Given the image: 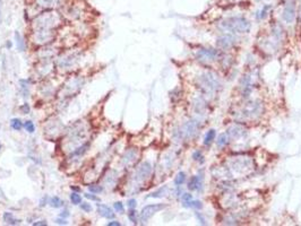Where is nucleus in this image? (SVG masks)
<instances>
[{"label":"nucleus","mask_w":301,"mask_h":226,"mask_svg":"<svg viewBox=\"0 0 301 226\" xmlns=\"http://www.w3.org/2000/svg\"><path fill=\"white\" fill-rule=\"evenodd\" d=\"M60 22V16L56 11H44L33 20L34 42L44 44L53 39V31Z\"/></svg>","instance_id":"nucleus-1"},{"label":"nucleus","mask_w":301,"mask_h":226,"mask_svg":"<svg viewBox=\"0 0 301 226\" xmlns=\"http://www.w3.org/2000/svg\"><path fill=\"white\" fill-rule=\"evenodd\" d=\"M221 27L226 32L238 33V34H246L252 30V23L247 18L240 16L229 17L221 23Z\"/></svg>","instance_id":"nucleus-2"},{"label":"nucleus","mask_w":301,"mask_h":226,"mask_svg":"<svg viewBox=\"0 0 301 226\" xmlns=\"http://www.w3.org/2000/svg\"><path fill=\"white\" fill-rule=\"evenodd\" d=\"M199 85H200V87H203L204 93H213L220 89L221 83L214 74L205 72L199 77Z\"/></svg>","instance_id":"nucleus-3"},{"label":"nucleus","mask_w":301,"mask_h":226,"mask_svg":"<svg viewBox=\"0 0 301 226\" xmlns=\"http://www.w3.org/2000/svg\"><path fill=\"white\" fill-rule=\"evenodd\" d=\"M263 112V104L260 101L254 100V101L246 102V104L242 106L240 114L243 119H255L261 114Z\"/></svg>","instance_id":"nucleus-4"},{"label":"nucleus","mask_w":301,"mask_h":226,"mask_svg":"<svg viewBox=\"0 0 301 226\" xmlns=\"http://www.w3.org/2000/svg\"><path fill=\"white\" fill-rule=\"evenodd\" d=\"M200 127L199 122L197 120H189V121L185 122L183 126L178 130V136L180 139H185V140H189L194 138L198 132V129Z\"/></svg>","instance_id":"nucleus-5"},{"label":"nucleus","mask_w":301,"mask_h":226,"mask_svg":"<svg viewBox=\"0 0 301 226\" xmlns=\"http://www.w3.org/2000/svg\"><path fill=\"white\" fill-rule=\"evenodd\" d=\"M297 0H288L282 10V19L286 24H293L297 17Z\"/></svg>","instance_id":"nucleus-6"},{"label":"nucleus","mask_w":301,"mask_h":226,"mask_svg":"<svg viewBox=\"0 0 301 226\" xmlns=\"http://www.w3.org/2000/svg\"><path fill=\"white\" fill-rule=\"evenodd\" d=\"M220 51L216 49H206V48H202L199 49L196 53V58L203 62H211L214 60L220 58Z\"/></svg>","instance_id":"nucleus-7"},{"label":"nucleus","mask_w":301,"mask_h":226,"mask_svg":"<svg viewBox=\"0 0 301 226\" xmlns=\"http://www.w3.org/2000/svg\"><path fill=\"white\" fill-rule=\"evenodd\" d=\"M164 208H166V205H162V203L147 205L140 211V220H142L143 223H146L153 215H155L156 213H159L160 210L164 209Z\"/></svg>","instance_id":"nucleus-8"},{"label":"nucleus","mask_w":301,"mask_h":226,"mask_svg":"<svg viewBox=\"0 0 301 226\" xmlns=\"http://www.w3.org/2000/svg\"><path fill=\"white\" fill-rule=\"evenodd\" d=\"M152 174V165L149 162H143L134 174V180L136 182H143Z\"/></svg>","instance_id":"nucleus-9"},{"label":"nucleus","mask_w":301,"mask_h":226,"mask_svg":"<svg viewBox=\"0 0 301 226\" xmlns=\"http://www.w3.org/2000/svg\"><path fill=\"white\" fill-rule=\"evenodd\" d=\"M235 40L231 34H224V35L220 36L216 41L218 49L223 50V51H229L230 49H232V46L234 45Z\"/></svg>","instance_id":"nucleus-10"},{"label":"nucleus","mask_w":301,"mask_h":226,"mask_svg":"<svg viewBox=\"0 0 301 226\" xmlns=\"http://www.w3.org/2000/svg\"><path fill=\"white\" fill-rule=\"evenodd\" d=\"M246 134H247L246 129L239 125L232 126L226 130V134L229 136V138H233V139H240V138L245 137Z\"/></svg>","instance_id":"nucleus-11"},{"label":"nucleus","mask_w":301,"mask_h":226,"mask_svg":"<svg viewBox=\"0 0 301 226\" xmlns=\"http://www.w3.org/2000/svg\"><path fill=\"white\" fill-rule=\"evenodd\" d=\"M138 156V151L135 148H129L128 151H126V153L123 154V158H121V163L125 166H128V165H131L134 162L136 161V158Z\"/></svg>","instance_id":"nucleus-12"},{"label":"nucleus","mask_w":301,"mask_h":226,"mask_svg":"<svg viewBox=\"0 0 301 226\" xmlns=\"http://www.w3.org/2000/svg\"><path fill=\"white\" fill-rule=\"evenodd\" d=\"M97 213L102 217L106 218V220H112L114 217L113 210L110 207L106 206V205H103V203H97Z\"/></svg>","instance_id":"nucleus-13"},{"label":"nucleus","mask_w":301,"mask_h":226,"mask_svg":"<svg viewBox=\"0 0 301 226\" xmlns=\"http://www.w3.org/2000/svg\"><path fill=\"white\" fill-rule=\"evenodd\" d=\"M203 187V180L199 175H194L188 182V189L189 190L196 191L200 190V188Z\"/></svg>","instance_id":"nucleus-14"},{"label":"nucleus","mask_w":301,"mask_h":226,"mask_svg":"<svg viewBox=\"0 0 301 226\" xmlns=\"http://www.w3.org/2000/svg\"><path fill=\"white\" fill-rule=\"evenodd\" d=\"M62 0H35V5L44 9H51L53 7L58 6Z\"/></svg>","instance_id":"nucleus-15"},{"label":"nucleus","mask_w":301,"mask_h":226,"mask_svg":"<svg viewBox=\"0 0 301 226\" xmlns=\"http://www.w3.org/2000/svg\"><path fill=\"white\" fill-rule=\"evenodd\" d=\"M215 136H216V131H215V129H209V130L206 132L204 141H203L204 146H207V147L211 146L213 141L215 140Z\"/></svg>","instance_id":"nucleus-16"},{"label":"nucleus","mask_w":301,"mask_h":226,"mask_svg":"<svg viewBox=\"0 0 301 226\" xmlns=\"http://www.w3.org/2000/svg\"><path fill=\"white\" fill-rule=\"evenodd\" d=\"M168 192H169V188L166 187V185H163L162 188H160L156 191L148 194L147 198H163V197H166L168 194Z\"/></svg>","instance_id":"nucleus-17"},{"label":"nucleus","mask_w":301,"mask_h":226,"mask_svg":"<svg viewBox=\"0 0 301 226\" xmlns=\"http://www.w3.org/2000/svg\"><path fill=\"white\" fill-rule=\"evenodd\" d=\"M15 43H16V48L19 52L25 51V42L19 32H15Z\"/></svg>","instance_id":"nucleus-18"},{"label":"nucleus","mask_w":301,"mask_h":226,"mask_svg":"<svg viewBox=\"0 0 301 226\" xmlns=\"http://www.w3.org/2000/svg\"><path fill=\"white\" fill-rule=\"evenodd\" d=\"M2 218H3V222L6 224H8V225H17V224H19L20 223V220H16L15 217H14V215L11 213H3V216H2Z\"/></svg>","instance_id":"nucleus-19"},{"label":"nucleus","mask_w":301,"mask_h":226,"mask_svg":"<svg viewBox=\"0 0 301 226\" xmlns=\"http://www.w3.org/2000/svg\"><path fill=\"white\" fill-rule=\"evenodd\" d=\"M229 136L226 134H221L220 136H218V138H217V140H216V144H217V146L218 147H223V146H226L228 145V143H229Z\"/></svg>","instance_id":"nucleus-20"},{"label":"nucleus","mask_w":301,"mask_h":226,"mask_svg":"<svg viewBox=\"0 0 301 226\" xmlns=\"http://www.w3.org/2000/svg\"><path fill=\"white\" fill-rule=\"evenodd\" d=\"M186 181V173L185 172H179L177 175H175L174 177V185L175 187H179V185H181V184L185 183Z\"/></svg>","instance_id":"nucleus-21"},{"label":"nucleus","mask_w":301,"mask_h":226,"mask_svg":"<svg viewBox=\"0 0 301 226\" xmlns=\"http://www.w3.org/2000/svg\"><path fill=\"white\" fill-rule=\"evenodd\" d=\"M271 8H272V6L269 5V3L264 5V7L261 8V10H259V11L257 13V17L259 18V19H265L268 14V10L271 9Z\"/></svg>","instance_id":"nucleus-22"},{"label":"nucleus","mask_w":301,"mask_h":226,"mask_svg":"<svg viewBox=\"0 0 301 226\" xmlns=\"http://www.w3.org/2000/svg\"><path fill=\"white\" fill-rule=\"evenodd\" d=\"M181 199H182V206L186 207V208H189L190 207V200H192V194H182Z\"/></svg>","instance_id":"nucleus-23"},{"label":"nucleus","mask_w":301,"mask_h":226,"mask_svg":"<svg viewBox=\"0 0 301 226\" xmlns=\"http://www.w3.org/2000/svg\"><path fill=\"white\" fill-rule=\"evenodd\" d=\"M10 126H11V128H13L14 130H17V131L22 130V128H23V123H22V121L17 118L10 120Z\"/></svg>","instance_id":"nucleus-24"},{"label":"nucleus","mask_w":301,"mask_h":226,"mask_svg":"<svg viewBox=\"0 0 301 226\" xmlns=\"http://www.w3.org/2000/svg\"><path fill=\"white\" fill-rule=\"evenodd\" d=\"M50 205H51V207H53V208H60V207L63 205V201L61 199H60L59 197H52L51 198V200H50Z\"/></svg>","instance_id":"nucleus-25"},{"label":"nucleus","mask_w":301,"mask_h":226,"mask_svg":"<svg viewBox=\"0 0 301 226\" xmlns=\"http://www.w3.org/2000/svg\"><path fill=\"white\" fill-rule=\"evenodd\" d=\"M88 190L92 194H101L103 191V187L100 184H91V185H88Z\"/></svg>","instance_id":"nucleus-26"},{"label":"nucleus","mask_w":301,"mask_h":226,"mask_svg":"<svg viewBox=\"0 0 301 226\" xmlns=\"http://www.w3.org/2000/svg\"><path fill=\"white\" fill-rule=\"evenodd\" d=\"M192 160L196 162H199V163H202V162H204V156H203V153L202 151H195L194 153H192Z\"/></svg>","instance_id":"nucleus-27"},{"label":"nucleus","mask_w":301,"mask_h":226,"mask_svg":"<svg viewBox=\"0 0 301 226\" xmlns=\"http://www.w3.org/2000/svg\"><path fill=\"white\" fill-rule=\"evenodd\" d=\"M70 201L74 205H80V203H82V198H80V196L78 194L73 192V194H70Z\"/></svg>","instance_id":"nucleus-28"},{"label":"nucleus","mask_w":301,"mask_h":226,"mask_svg":"<svg viewBox=\"0 0 301 226\" xmlns=\"http://www.w3.org/2000/svg\"><path fill=\"white\" fill-rule=\"evenodd\" d=\"M137 211L135 210V208H132V209L129 210L128 213V218L130 220V222H132L134 224H137Z\"/></svg>","instance_id":"nucleus-29"},{"label":"nucleus","mask_w":301,"mask_h":226,"mask_svg":"<svg viewBox=\"0 0 301 226\" xmlns=\"http://www.w3.org/2000/svg\"><path fill=\"white\" fill-rule=\"evenodd\" d=\"M190 208H192V209H202L203 208V203L202 201H199V200H190Z\"/></svg>","instance_id":"nucleus-30"},{"label":"nucleus","mask_w":301,"mask_h":226,"mask_svg":"<svg viewBox=\"0 0 301 226\" xmlns=\"http://www.w3.org/2000/svg\"><path fill=\"white\" fill-rule=\"evenodd\" d=\"M24 127H25V129H26L27 132H30V134H32V132H34V130H35V126H34V123L32 121H26L25 123H24Z\"/></svg>","instance_id":"nucleus-31"},{"label":"nucleus","mask_w":301,"mask_h":226,"mask_svg":"<svg viewBox=\"0 0 301 226\" xmlns=\"http://www.w3.org/2000/svg\"><path fill=\"white\" fill-rule=\"evenodd\" d=\"M113 207H114V209H116L117 213H123V210H125L123 203H120V201H118V203H114Z\"/></svg>","instance_id":"nucleus-32"},{"label":"nucleus","mask_w":301,"mask_h":226,"mask_svg":"<svg viewBox=\"0 0 301 226\" xmlns=\"http://www.w3.org/2000/svg\"><path fill=\"white\" fill-rule=\"evenodd\" d=\"M80 209L84 210V211L89 213V211L92 210V206H91L88 203H82V205H80Z\"/></svg>","instance_id":"nucleus-33"},{"label":"nucleus","mask_w":301,"mask_h":226,"mask_svg":"<svg viewBox=\"0 0 301 226\" xmlns=\"http://www.w3.org/2000/svg\"><path fill=\"white\" fill-rule=\"evenodd\" d=\"M195 216H196V218L198 220V222H199V223H200V224H203V225H206V224H207V223H206L205 218H204V217L202 216V214H200V213H198V211H196V213H195Z\"/></svg>","instance_id":"nucleus-34"},{"label":"nucleus","mask_w":301,"mask_h":226,"mask_svg":"<svg viewBox=\"0 0 301 226\" xmlns=\"http://www.w3.org/2000/svg\"><path fill=\"white\" fill-rule=\"evenodd\" d=\"M136 205H137V201H136V199H129L128 203H127V206L129 207V209L136 208Z\"/></svg>","instance_id":"nucleus-35"},{"label":"nucleus","mask_w":301,"mask_h":226,"mask_svg":"<svg viewBox=\"0 0 301 226\" xmlns=\"http://www.w3.org/2000/svg\"><path fill=\"white\" fill-rule=\"evenodd\" d=\"M56 223L59 224V225H67V220L63 218V217H60V218H57L56 220Z\"/></svg>","instance_id":"nucleus-36"},{"label":"nucleus","mask_w":301,"mask_h":226,"mask_svg":"<svg viewBox=\"0 0 301 226\" xmlns=\"http://www.w3.org/2000/svg\"><path fill=\"white\" fill-rule=\"evenodd\" d=\"M85 198H87V199H89V200H93V201H99V198H97L96 196H94V194H85Z\"/></svg>","instance_id":"nucleus-37"},{"label":"nucleus","mask_w":301,"mask_h":226,"mask_svg":"<svg viewBox=\"0 0 301 226\" xmlns=\"http://www.w3.org/2000/svg\"><path fill=\"white\" fill-rule=\"evenodd\" d=\"M20 110L23 111V113H28V112H30V106H28L27 104H24L23 106L20 108Z\"/></svg>","instance_id":"nucleus-38"},{"label":"nucleus","mask_w":301,"mask_h":226,"mask_svg":"<svg viewBox=\"0 0 301 226\" xmlns=\"http://www.w3.org/2000/svg\"><path fill=\"white\" fill-rule=\"evenodd\" d=\"M299 7H298V13H297V15L299 16V20H300V23H301V0L299 1Z\"/></svg>","instance_id":"nucleus-39"},{"label":"nucleus","mask_w":301,"mask_h":226,"mask_svg":"<svg viewBox=\"0 0 301 226\" xmlns=\"http://www.w3.org/2000/svg\"><path fill=\"white\" fill-rule=\"evenodd\" d=\"M121 224L119 223V222H117V220H113V222H110V223H108V226H120Z\"/></svg>","instance_id":"nucleus-40"},{"label":"nucleus","mask_w":301,"mask_h":226,"mask_svg":"<svg viewBox=\"0 0 301 226\" xmlns=\"http://www.w3.org/2000/svg\"><path fill=\"white\" fill-rule=\"evenodd\" d=\"M34 226H39V225H46V222L45 220H39V222H35V223H33Z\"/></svg>","instance_id":"nucleus-41"},{"label":"nucleus","mask_w":301,"mask_h":226,"mask_svg":"<svg viewBox=\"0 0 301 226\" xmlns=\"http://www.w3.org/2000/svg\"><path fill=\"white\" fill-rule=\"evenodd\" d=\"M68 216H69V214H68L67 210H63L62 213H61V215H60V217H68Z\"/></svg>","instance_id":"nucleus-42"},{"label":"nucleus","mask_w":301,"mask_h":226,"mask_svg":"<svg viewBox=\"0 0 301 226\" xmlns=\"http://www.w3.org/2000/svg\"><path fill=\"white\" fill-rule=\"evenodd\" d=\"M70 188H71V189H73V190H76V191H80V188H75V187H70Z\"/></svg>","instance_id":"nucleus-43"},{"label":"nucleus","mask_w":301,"mask_h":226,"mask_svg":"<svg viewBox=\"0 0 301 226\" xmlns=\"http://www.w3.org/2000/svg\"><path fill=\"white\" fill-rule=\"evenodd\" d=\"M7 48H11V43H10L9 41L7 42Z\"/></svg>","instance_id":"nucleus-44"},{"label":"nucleus","mask_w":301,"mask_h":226,"mask_svg":"<svg viewBox=\"0 0 301 226\" xmlns=\"http://www.w3.org/2000/svg\"><path fill=\"white\" fill-rule=\"evenodd\" d=\"M1 2H2V0H0V16H1Z\"/></svg>","instance_id":"nucleus-45"},{"label":"nucleus","mask_w":301,"mask_h":226,"mask_svg":"<svg viewBox=\"0 0 301 226\" xmlns=\"http://www.w3.org/2000/svg\"><path fill=\"white\" fill-rule=\"evenodd\" d=\"M0 148H1V145H0Z\"/></svg>","instance_id":"nucleus-46"}]
</instances>
